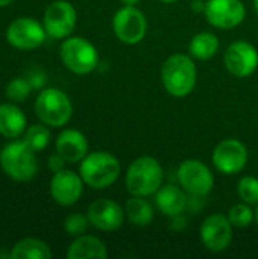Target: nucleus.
Here are the masks:
<instances>
[{
	"label": "nucleus",
	"mask_w": 258,
	"mask_h": 259,
	"mask_svg": "<svg viewBox=\"0 0 258 259\" xmlns=\"http://www.w3.org/2000/svg\"><path fill=\"white\" fill-rule=\"evenodd\" d=\"M172 222H170V229L175 231V232H181L187 228V219L182 217V214L179 215H175V217H170Z\"/></svg>",
	"instance_id": "nucleus-31"
},
{
	"label": "nucleus",
	"mask_w": 258,
	"mask_h": 259,
	"mask_svg": "<svg viewBox=\"0 0 258 259\" xmlns=\"http://www.w3.org/2000/svg\"><path fill=\"white\" fill-rule=\"evenodd\" d=\"M176 176L179 185L193 197H204L214 187V176L211 170L199 159L182 161L178 167Z\"/></svg>",
	"instance_id": "nucleus-8"
},
{
	"label": "nucleus",
	"mask_w": 258,
	"mask_h": 259,
	"mask_svg": "<svg viewBox=\"0 0 258 259\" xmlns=\"http://www.w3.org/2000/svg\"><path fill=\"white\" fill-rule=\"evenodd\" d=\"M125 6H135L140 0H120Z\"/></svg>",
	"instance_id": "nucleus-33"
},
{
	"label": "nucleus",
	"mask_w": 258,
	"mask_h": 259,
	"mask_svg": "<svg viewBox=\"0 0 258 259\" xmlns=\"http://www.w3.org/2000/svg\"><path fill=\"white\" fill-rule=\"evenodd\" d=\"M157 208L167 217L179 215L187 208V196L176 185H163L155 193Z\"/></svg>",
	"instance_id": "nucleus-18"
},
{
	"label": "nucleus",
	"mask_w": 258,
	"mask_h": 259,
	"mask_svg": "<svg viewBox=\"0 0 258 259\" xmlns=\"http://www.w3.org/2000/svg\"><path fill=\"white\" fill-rule=\"evenodd\" d=\"M64 164H65V159H64V158H62V156H61L58 152L49 158V168H50L53 173L64 170Z\"/></svg>",
	"instance_id": "nucleus-30"
},
{
	"label": "nucleus",
	"mask_w": 258,
	"mask_h": 259,
	"mask_svg": "<svg viewBox=\"0 0 258 259\" xmlns=\"http://www.w3.org/2000/svg\"><path fill=\"white\" fill-rule=\"evenodd\" d=\"M192 9L196 12H204L205 11V3L202 0H193L192 2Z\"/></svg>",
	"instance_id": "nucleus-32"
},
{
	"label": "nucleus",
	"mask_w": 258,
	"mask_h": 259,
	"mask_svg": "<svg viewBox=\"0 0 258 259\" xmlns=\"http://www.w3.org/2000/svg\"><path fill=\"white\" fill-rule=\"evenodd\" d=\"M204 15L207 21L219 29H233L243 23L246 8L242 0H208Z\"/></svg>",
	"instance_id": "nucleus-13"
},
{
	"label": "nucleus",
	"mask_w": 258,
	"mask_h": 259,
	"mask_svg": "<svg viewBox=\"0 0 258 259\" xmlns=\"http://www.w3.org/2000/svg\"><path fill=\"white\" fill-rule=\"evenodd\" d=\"M46 36L44 26L30 17H20L6 29V41L18 50L38 49L46 41Z\"/></svg>",
	"instance_id": "nucleus-10"
},
{
	"label": "nucleus",
	"mask_w": 258,
	"mask_h": 259,
	"mask_svg": "<svg viewBox=\"0 0 258 259\" xmlns=\"http://www.w3.org/2000/svg\"><path fill=\"white\" fill-rule=\"evenodd\" d=\"M227 70L236 77H248L258 67V50L254 44L239 39L231 42L224 55Z\"/></svg>",
	"instance_id": "nucleus-11"
},
{
	"label": "nucleus",
	"mask_w": 258,
	"mask_h": 259,
	"mask_svg": "<svg viewBox=\"0 0 258 259\" xmlns=\"http://www.w3.org/2000/svg\"><path fill=\"white\" fill-rule=\"evenodd\" d=\"M255 222H257V225H258V203H257V208H255Z\"/></svg>",
	"instance_id": "nucleus-35"
},
{
	"label": "nucleus",
	"mask_w": 258,
	"mask_h": 259,
	"mask_svg": "<svg viewBox=\"0 0 258 259\" xmlns=\"http://www.w3.org/2000/svg\"><path fill=\"white\" fill-rule=\"evenodd\" d=\"M23 141L35 152H41L47 147L49 141H50V131L43 124H32L29 127H26L24 134H23Z\"/></svg>",
	"instance_id": "nucleus-24"
},
{
	"label": "nucleus",
	"mask_w": 258,
	"mask_h": 259,
	"mask_svg": "<svg viewBox=\"0 0 258 259\" xmlns=\"http://www.w3.org/2000/svg\"><path fill=\"white\" fill-rule=\"evenodd\" d=\"M219 38L213 32H199L192 38L189 44V52L193 59L208 61L216 56V53L219 52Z\"/></svg>",
	"instance_id": "nucleus-21"
},
{
	"label": "nucleus",
	"mask_w": 258,
	"mask_h": 259,
	"mask_svg": "<svg viewBox=\"0 0 258 259\" xmlns=\"http://www.w3.org/2000/svg\"><path fill=\"white\" fill-rule=\"evenodd\" d=\"M0 165L14 181L27 182L38 173L35 152L24 141H11L0 152Z\"/></svg>",
	"instance_id": "nucleus-4"
},
{
	"label": "nucleus",
	"mask_w": 258,
	"mask_h": 259,
	"mask_svg": "<svg viewBox=\"0 0 258 259\" xmlns=\"http://www.w3.org/2000/svg\"><path fill=\"white\" fill-rule=\"evenodd\" d=\"M163 175V167L155 158L140 156L126 171V188L132 196H152L160 190L164 178Z\"/></svg>",
	"instance_id": "nucleus-3"
},
{
	"label": "nucleus",
	"mask_w": 258,
	"mask_h": 259,
	"mask_svg": "<svg viewBox=\"0 0 258 259\" xmlns=\"http://www.w3.org/2000/svg\"><path fill=\"white\" fill-rule=\"evenodd\" d=\"M84 181L81 175L71 170H61L53 173L50 181V196L61 206L75 205L84 193Z\"/></svg>",
	"instance_id": "nucleus-15"
},
{
	"label": "nucleus",
	"mask_w": 258,
	"mask_h": 259,
	"mask_svg": "<svg viewBox=\"0 0 258 259\" xmlns=\"http://www.w3.org/2000/svg\"><path fill=\"white\" fill-rule=\"evenodd\" d=\"M237 194L242 202L249 205L258 203V179L254 176H243L237 184Z\"/></svg>",
	"instance_id": "nucleus-27"
},
{
	"label": "nucleus",
	"mask_w": 258,
	"mask_h": 259,
	"mask_svg": "<svg viewBox=\"0 0 258 259\" xmlns=\"http://www.w3.org/2000/svg\"><path fill=\"white\" fill-rule=\"evenodd\" d=\"M125 211L123 208L109 199H99L94 200L87 211V217L90 220V225H93L96 229L103 232H113L122 228L125 220Z\"/></svg>",
	"instance_id": "nucleus-16"
},
{
	"label": "nucleus",
	"mask_w": 258,
	"mask_h": 259,
	"mask_svg": "<svg viewBox=\"0 0 258 259\" xmlns=\"http://www.w3.org/2000/svg\"><path fill=\"white\" fill-rule=\"evenodd\" d=\"M201 240L207 250L213 253H220L227 250L233 241V225L228 220V215H208L201 226Z\"/></svg>",
	"instance_id": "nucleus-14"
},
{
	"label": "nucleus",
	"mask_w": 258,
	"mask_h": 259,
	"mask_svg": "<svg viewBox=\"0 0 258 259\" xmlns=\"http://www.w3.org/2000/svg\"><path fill=\"white\" fill-rule=\"evenodd\" d=\"M125 214L128 220L135 226H149L154 220L152 205L140 196H132L125 205Z\"/></svg>",
	"instance_id": "nucleus-23"
},
{
	"label": "nucleus",
	"mask_w": 258,
	"mask_h": 259,
	"mask_svg": "<svg viewBox=\"0 0 258 259\" xmlns=\"http://www.w3.org/2000/svg\"><path fill=\"white\" fill-rule=\"evenodd\" d=\"M119 159L108 152H91L82 161L79 175L85 185L93 190H103L111 187L120 176Z\"/></svg>",
	"instance_id": "nucleus-2"
},
{
	"label": "nucleus",
	"mask_w": 258,
	"mask_h": 259,
	"mask_svg": "<svg viewBox=\"0 0 258 259\" xmlns=\"http://www.w3.org/2000/svg\"><path fill=\"white\" fill-rule=\"evenodd\" d=\"M213 164L224 175L240 173L248 164V149L236 138L222 140L213 150Z\"/></svg>",
	"instance_id": "nucleus-12"
},
{
	"label": "nucleus",
	"mask_w": 258,
	"mask_h": 259,
	"mask_svg": "<svg viewBox=\"0 0 258 259\" xmlns=\"http://www.w3.org/2000/svg\"><path fill=\"white\" fill-rule=\"evenodd\" d=\"M228 220L231 222L233 228H248L255 222V211L249 206V203H237L228 212Z\"/></svg>",
	"instance_id": "nucleus-25"
},
{
	"label": "nucleus",
	"mask_w": 258,
	"mask_h": 259,
	"mask_svg": "<svg viewBox=\"0 0 258 259\" xmlns=\"http://www.w3.org/2000/svg\"><path fill=\"white\" fill-rule=\"evenodd\" d=\"M88 225H90V220L87 215H84L81 212H73L64 220V231L70 237H79V235L85 234Z\"/></svg>",
	"instance_id": "nucleus-28"
},
{
	"label": "nucleus",
	"mask_w": 258,
	"mask_h": 259,
	"mask_svg": "<svg viewBox=\"0 0 258 259\" xmlns=\"http://www.w3.org/2000/svg\"><path fill=\"white\" fill-rule=\"evenodd\" d=\"M254 8H255V11H257L258 14V0H254Z\"/></svg>",
	"instance_id": "nucleus-37"
},
{
	"label": "nucleus",
	"mask_w": 258,
	"mask_h": 259,
	"mask_svg": "<svg viewBox=\"0 0 258 259\" xmlns=\"http://www.w3.org/2000/svg\"><path fill=\"white\" fill-rule=\"evenodd\" d=\"M76 21L78 14L75 6L67 0H55L44 11L43 26L47 36L53 39H65L75 30Z\"/></svg>",
	"instance_id": "nucleus-7"
},
{
	"label": "nucleus",
	"mask_w": 258,
	"mask_h": 259,
	"mask_svg": "<svg viewBox=\"0 0 258 259\" xmlns=\"http://www.w3.org/2000/svg\"><path fill=\"white\" fill-rule=\"evenodd\" d=\"M113 30L125 44H138L148 32V20L135 6H123L113 17Z\"/></svg>",
	"instance_id": "nucleus-9"
},
{
	"label": "nucleus",
	"mask_w": 258,
	"mask_h": 259,
	"mask_svg": "<svg viewBox=\"0 0 258 259\" xmlns=\"http://www.w3.org/2000/svg\"><path fill=\"white\" fill-rule=\"evenodd\" d=\"M56 152L65 162H79L88 155V141L81 131L65 129L56 138Z\"/></svg>",
	"instance_id": "nucleus-17"
},
{
	"label": "nucleus",
	"mask_w": 258,
	"mask_h": 259,
	"mask_svg": "<svg viewBox=\"0 0 258 259\" xmlns=\"http://www.w3.org/2000/svg\"><path fill=\"white\" fill-rule=\"evenodd\" d=\"M36 117L52 127L65 126L73 114V105L68 96L58 88H44L35 100Z\"/></svg>",
	"instance_id": "nucleus-5"
},
{
	"label": "nucleus",
	"mask_w": 258,
	"mask_h": 259,
	"mask_svg": "<svg viewBox=\"0 0 258 259\" xmlns=\"http://www.w3.org/2000/svg\"><path fill=\"white\" fill-rule=\"evenodd\" d=\"M67 258L105 259L108 258V250H106V246L103 244L102 240H99L93 235H84L82 234L79 237H75L73 243L68 246Z\"/></svg>",
	"instance_id": "nucleus-20"
},
{
	"label": "nucleus",
	"mask_w": 258,
	"mask_h": 259,
	"mask_svg": "<svg viewBox=\"0 0 258 259\" xmlns=\"http://www.w3.org/2000/svg\"><path fill=\"white\" fill-rule=\"evenodd\" d=\"M27 118L24 112L14 103L0 105V135L9 140H15L24 134Z\"/></svg>",
	"instance_id": "nucleus-19"
},
{
	"label": "nucleus",
	"mask_w": 258,
	"mask_h": 259,
	"mask_svg": "<svg viewBox=\"0 0 258 259\" xmlns=\"http://www.w3.org/2000/svg\"><path fill=\"white\" fill-rule=\"evenodd\" d=\"M33 88L30 87L29 80L24 77H14L5 88V96L11 102H23L29 97L30 91Z\"/></svg>",
	"instance_id": "nucleus-26"
},
{
	"label": "nucleus",
	"mask_w": 258,
	"mask_h": 259,
	"mask_svg": "<svg viewBox=\"0 0 258 259\" xmlns=\"http://www.w3.org/2000/svg\"><path fill=\"white\" fill-rule=\"evenodd\" d=\"M12 2H15V0H0V8H3V6H8V5H11Z\"/></svg>",
	"instance_id": "nucleus-34"
},
{
	"label": "nucleus",
	"mask_w": 258,
	"mask_h": 259,
	"mask_svg": "<svg viewBox=\"0 0 258 259\" xmlns=\"http://www.w3.org/2000/svg\"><path fill=\"white\" fill-rule=\"evenodd\" d=\"M198 80V70L192 56L175 53L169 56L161 67V82L164 90L173 97L189 96Z\"/></svg>",
	"instance_id": "nucleus-1"
},
{
	"label": "nucleus",
	"mask_w": 258,
	"mask_h": 259,
	"mask_svg": "<svg viewBox=\"0 0 258 259\" xmlns=\"http://www.w3.org/2000/svg\"><path fill=\"white\" fill-rule=\"evenodd\" d=\"M9 256L12 259H49L52 258V250L41 240L23 238L14 244Z\"/></svg>",
	"instance_id": "nucleus-22"
},
{
	"label": "nucleus",
	"mask_w": 258,
	"mask_h": 259,
	"mask_svg": "<svg viewBox=\"0 0 258 259\" xmlns=\"http://www.w3.org/2000/svg\"><path fill=\"white\" fill-rule=\"evenodd\" d=\"M59 56L67 70L75 74H88L99 64L97 49L82 36H68L61 44Z\"/></svg>",
	"instance_id": "nucleus-6"
},
{
	"label": "nucleus",
	"mask_w": 258,
	"mask_h": 259,
	"mask_svg": "<svg viewBox=\"0 0 258 259\" xmlns=\"http://www.w3.org/2000/svg\"><path fill=\"white\" fill-rule=\"evenodd\" d=\"M160 2H163V3H173V2H176V0H160Z\"/></svg>",
	"instance_id": "nucleus-36"
},
{
	"label": "nucleus",
	"mask_w": 258,
	"mask_h": 259,
	"mask_svg": "<svg viewBox=\"0 0 258 259\" xmlns=\"http://www.w3.org/2000/svg\"><path fill=\"white\" fill-rule=\"evenodd\" d=\"M26 79L29 80V83L33 90H43V87L46 83V74L40 70H30L27 73Z\"/></svg>",
	"instance_id": "nucleus-29"
}]
</instances>
